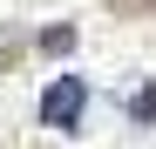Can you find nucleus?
<instances>
[{
    "label": "nucleus",
    "instance_id": "39448f33",
    "mask_svg": "<svg viewBox=\"0 0 156 149\" xmlns=\"http://www.w3.org/2000/svg\"><path fill=\"white\" fill-rule=\"evenodd\" d=\"M7 61H20V47H14V41H7V47H0V68H7Z\"/></svg>",
    "mask_w": 156,
    "mask_h": 149
},
{
    "label": "nucleus",
    "instance_id": "f257e3e1",
    "mask_svg": "<svg viewBox=\"0 0 156 149\" xmlns=\"http://www.w3.org/2000/svg\"><path fill=\"white\" fill-rule=\"evenodd\" d=\"M82 109H88L82 74H61V81L41 95V122H48V129H75V122H82Z\"/></svg>",
    "mask_w": 156,
    "mask_h": 149
},
{
    "label": "nucleus",
    "instance_id": "7ed1b4c3",
    "mask_svg": "<svg viewBox=\"0 0 156 149\" xmlns=\"http://www.w3.org/2000/svg\"><path fill=\"white\" fill-rule=\"evenodd\" d=\"M129 115H136V122H156V88H143L136 102H129Z\"/></svg>",
    "mask_w": 156,
    "mask_h": 149
},
{
    "label": "nucleus",
    "instance_id": "f03ea898",
    "mask_svg": "<svg viewBox=\"0 0 156 149\" xmlns=\"http://www.w3.org/2000/svg\"><path fill=\"white\" fill-rule=\"evenodd\" d=\"M68 47H75V27H48L41 34V54H68Z\"/></svg>",
    "mask_w": 156,
    "mask_h": 149
},
{
    "label": "nucleus",
    "instance_id": "20e7f679",
    "mask_svg": "<svg viewBox=\"0 0 156 149\" xmlns=\"http://www.w3.org/2000/svg\"><path fill=\"white\" fill-rule=\"evenodd\" d=\"M109 7H115V14H129V20H136V14H156V0H109Z\"/></svg>",
    "mask_w": 156,
    "mask_h": 149
}]
</instances>
